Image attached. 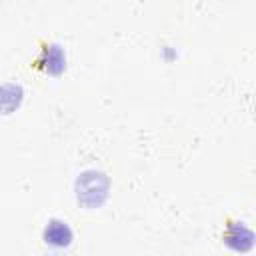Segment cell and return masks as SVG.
<instances>
[{"label": "cell", "mask_w": 256, "mask_h": 256, "mask_svg": "<svg viewBox=\"0 0 256 256\" xmlns=\"http://www.w3.org/2000/svg\"><path fill=\"white\" fill-rule=\"evenodd\" d=\"M0 94H2V98H0V110L4 108V102H10V106L14 108V106H18V102H20V88L18 86H12V84H6V86H0Z\"/></svg>", "instance_id": "cell-3"}, {"label": "cell", "mask_w": 256, "mask_h": 256, "mask_svg": "<svg viewBox=\"0 0 256 256\" xmlns=\"http://www.w3.org/2000/svg\"><path fill=\"white\" fill-rule=\"evenodd\" d=\"M44 238H46L48 244L66 246V244H70V240H72V232H70V228H68L64 222L54 220V222L48 224V228H46V232H44Z\"/></svg>", "instance_id": "cell-2"}, {"label": "cell", "mask_w": 256, "mask_h": 256, "mask_svg": "<svg viewBox=\"0 0 256 256\" xmlns=\"http://www.w3.org/2000/svg\"><path fill=\"white\" fill-rule=\"evenodd\" d=\"M106 188H108V182H106L104 174L86 172L78 180V200H82L88 206H94V204L98 206L106 196Z\"/></svg>", "instance_id": "cell-1"}]
</instances>
